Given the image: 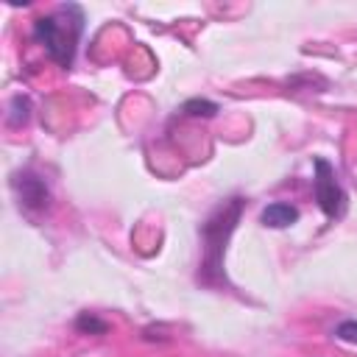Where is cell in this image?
<instances>
[{"instance_id": "5", "label": "cell", "mask_w": 357, "mask_h": 357, "mask_svg": "<svg viewBox=\"0 0 357 357\" xmlns=\"http://www.w3.org/2000/svg\"><path fill=\"white\" fill-rule=\"evenodd\" d=\"M298 218H301V212H298V206L290 204V201H271V204L262 206V212H259V223H262L265 229H290V226L298 223Z\"/></svg>"}, {"instance_id": "6", "label": "cell", "mask_w": 357, "mask_h": 357, "mask_svg": "<svg viewBox=\"0 0 357 357\" xmlns=\"http://www.w3.org/2000/svg\"><path fill=\"white\" fill-rule=\"evenodd\" d=\"M31 114H33V103L28 95L17 92L8 98V106H6V126L8 128H22L31 123Z\"/></svg>"}, {"instance_id": "2", "label": "cell", "mask_w": 357, "mask_h": 357, "mask_svg": "<svg viewBox=\"0 0 357 357\" xmlns=\"http://www.w3.org/2000/svg\"><path fill=\"white\" fill-rule=\"evenodd\" d=\"M86 28V11L81 3H61L50 14H42L31 22V39L45 47L50 61L61 70H73L75 53Z\"/></svg>"}, {"instance_id": "4", "label": "cell", "mask_w": 357, "mask_h": 357, "mask_svg": "<svg viewBox=\"0 0 357 357\" xmlns=\"http://www.w3.org/2000/svg\"><path fill=\"white\" fill-rule=\"evenodd\" d=\"M8 184H11V192L17 198L20 212H25L28 218H39V215H45L50 209L53 192H50L47 178L36 167L25 165V167L14 170L11 178H8Z\"/></svg>"}, {"instance_id": "9", "label": "cell", "mask_w": 357, "mask_h": 357, "mask_svg": "<svg viewBox=\"0 0 357 357\" xmlns=\"http://www.w3.org/2000/svg\"><path fill=\"white\" fill-rule=\"evenodd\" d=\"M332 335H335L340 343L357 346V318H343V321H337L335 329H332Z\"/></svg>"}, {"instance_id": "3", "label": "cell", "mask_w": 357, "mask_h": 357, "mask_svg": "<svg viewBox=\"0 0 357 357\" xmlns=\"http://www.w3.org/2000/svg\"><path fill=\"white\" fill-rule=\"evenodd\" d=\"M312 198L318 204V209L329 218V220H340L346 215L349 206V195L337 178L335 165L326 156H315L312 159Z\"/></svg>"}, {"instance_id": "7", "label": "cell", "mask_w": 357, "mask_h": 357, "mask_svg": "<svg viewBox=\"0 0 357 357\" xmlns=\"http://www.w3.org/2000/svg\"><path fill=\"white\" fill-rule=\"evenodd\" d=\"M73 326H75V332H78V335H95V337L109 332V321H103L100 315H95V312H86V310L75 315Z\"/></svg>"}, {"instance_id": "1", "label": "cell", "mask_w": 357, "mask_h": 357, "mask_svg": "<svg viewBox=\"0 0 357 357\" xmlns=\"http://www.w3.org/2000/svg\"><path fill=\"white\" fill-rule=\"evenodd\" d=\"M248 198L234 192L223 198L201 223H198V240H201V259L195 268V284L204 290H234L229 273H226V251L231 243V234L237 231L243 215H245Z\"/></svg>"}, {"instance_id": "8", "label": "cell", "mask_w": 357, "mask_h": 357, "mask_svg": "<svg viewBox=\"0 0 357 357\" xmlns=\"http://www.w3.org/2000/svg\"><path fill=\"white\" fill-rule=\"evenodd\" d=\"M178 112L184 117H215L220 112V106L215 100H209V98H187Z\"/></svg>"}]
</instances>
